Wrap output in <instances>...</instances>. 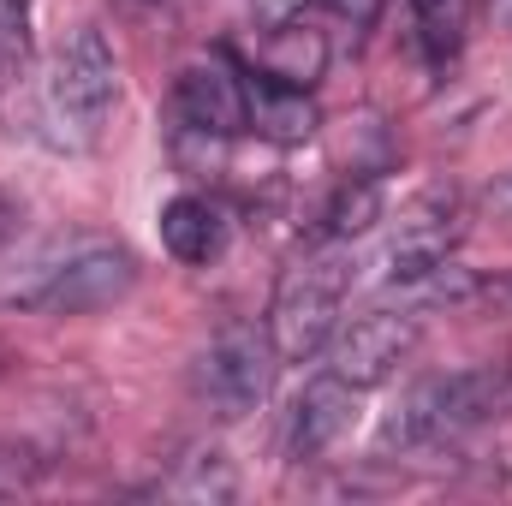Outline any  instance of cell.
Segmentation results:
<instances>
[{
  "label": "cell",
  "mask_w": 512,
  "mask_h": 506,
  "mask_svg": "<svg viewBox=\"0 0 512 506\" xmlns=\"http://www.w3.org/2000/svg\"><path fill=\"white\" fill-rule=\"evenodd\" d=\"M328 18H340V24H352V30H370L376 18H382L387 0H316Z\"/></svg>",
  "instance_id": "17"
},
{
  "label": "cell",
  "mask_w": 512,
  "mask_h": 506,
  "mask_svg": "<svg viewBox=\"0 0 512 506\" xmlns=\"http://www.w3.org/2000/svg\"><path fill=\"white\" fill-rule=\"evenodd\" d=\"M274 364H280V358H274L268 334H256V328H227V334H215L209 352L191 364V393H197V405H203L209 417L239 423V417L262 411V399H268V387H274Z\"/></svg>",
  "instance_id": "4"
},
{
  "label": "cell",
  "mask_w": 512,
  "mask_h": 506,
  "mask_svg": "<svg viewBox=\"0 0 512 506\" xmlns=\"http://www.w3.org/2000/svg\"><path fill=\"white\" fill-rule=\"evenodd\" d=\"M417 340H423V322L411 310H370V316L334 328L322 352H328V370L334 376L352 381L358 393H370V387H382V381L399 376V364L417 352Z\"/></svg>",
  "instance_id": "6"
},
{
  "label": "cell",
  "mask_w": 512,
  "mask_h": 506,
  "mask_svg": "<svg viewBox=\"0 0 512 506\" xmlns=\"http://www.w3.org/2000/svg\"><path fill=\"white\" fill-rule=\"evenodd\" d=\"M42 471H48V459H42L36 447L0 441V501H6V495H30V489L42 483Z\"/></svg>",
  "instance_id": "16"
},
{
  "label": "cell",
  "mask_w": 512,
  "mask_h": 506,
  "mask_svg": "<svg viewBox=\"0 0 512 506\" xmlns=\"http://www.w3.org/2000/svg\"><path fill=\"white\" fill-rule=\"evenodd\" d=\"M489 292H495V298H512V280H501V286H489Z\"/></svg>",
  "instance_id": "22"
},
{
  "label": "cell",
  "mask_w": 512,
  "mask_h": 506,
  "mask_svg": "<svg viewBox=\"0 0 512 506\" xmlns=\"http://www.w3.org/2000/svg\"><path fill=\"white\" fill-rule=\"evenodd\" d=\"M382 221V185L376 179H358V185H340V197L328 203L322 215V239H364L370 227Z\"/></svg>",
  "instance_id": "14"
},
{
  "label": "cell",
  "mask_w": 512,
  "mask_h": 506,
  "mask_svg": "<svg viewBox=\"0 0 512 506\" xmlns=\"http://www.w3.org/2000/svg\"><path fill=\"white\" fill-rule=\"evenodd\" d=\"M131 286H137V256L120 239H72L36 256L0 298L42 310V316H90V310L120 304Z\"/></svg>",
  "instance_id": "3"
},
{
  "label": "cell",
  "mask_w": 512,
  "mask_h": 506,
  "mask_svg": "<svg viewBox=\"0 0 512 506\" xmlns=\"http://www.w3.org/2000/svg\"><path fill=\"white\" fill-rule=\"evenodd\" d=\"M352 245L346 239H322L316 251L286 262V274L274 280L268 298V346L280 364H304L328 346V334L340 328L346 292H352Z\"/></svg>",
  "instance_id": "2"
},
{
  "label": "cell",
  "mask_w": 512,
  "mask_h": 506,
  "mask_svg": "<svg viewBox=\"0 0 512 506\" xmlns=\"http://www.w3.org/2000/svg\"><path fill=\"white\" fill-rule=\"evenodd\" d=\"M161 245H167V256H179V262H191V268L215 262V256L227 251V215H221V203H209V197H197V191L173 197V203L161 209Z\"/></svg>",
  "instance_id": "12"
},
{
  "label": "cell",
  "mask_w": 512,
  "mask_h": 506,
  "mask_svg": "<svg viewBox=\"0 0 512 506\" xmlns=\"http://www.w3.org/2000/svg\"><path fill=\"white\" fill-rule=\"evenodd\" d=\"M18 233H24V203L0 191V251H6V245H12Z\"/></svg>",
  "instance_id": "18"
},
{
  "label": "cell",
  "mask_w": 512,
  "mask_h": 506,
  "mask_svg": "<svg viewBox=\"0 0 512 506\" xmlns=\"http://www.w3.org/2000/svg\"><path fill=\"white\" fill-rule=\"evenodd\" d=\"M483 203H489V209H495L501 221H512V173H501V179H495V185L483 191Z\"/></svg>",
  "instance_id": "19"
},
{
  "label": "cell",
  "mask_w": 512,
  "mask_h": 506,
  "mask_svg": "<svg viewBox=\"0 0 512 506\" xmlns=\"http://www.w3.org/2000/svg\"><path fill=\"white\" fill-rule=\"evenodd\" d=\"M411 12H417V36H423L429 60L447 66L465 42V0H411Z\"/></svg>",
  "instance_id": "15"
},
{
  "label": "cell",
  "mask_w": 512,
  "mask_h": 506,
  "mask_svg": "<svg viewBox=\"0 0 512 506\" xmlns=\"http://www.w3.org/2000/svg\"><path fill=\"white\" fill-rule=\"evenodd\" d=\"M358 387L352 381H340L334 370H322L316 381H304V393L292 399V411H286V429H280V447H286V459H298V465H310V459H322L346 429H352V417H358Z\"/></svg>",
  "instance_id": "9"
},
{
  "label": "cell",
  "mask_w": 512,
  "mask_h": 506,
  "mask_svg": "<svg viewBox=\"0 0 512 506\" xmlns=\"http://www.w3.org/2000/svg\"><path fill=\"white\" fill-rule=\"evenodd\" d=\"M114 102H120V60H114L108 36L96 24H84V30H72V42L54 60L48 108L78 131V137H96V131L108 126Z\"/></svg>",
  "instance_id": "5"
},
{
  "label": "cell",
  "mask_w": 512,
  "mask_h": 506,
  "mask_svg": "<svg viewBox=\"0 0 512 506\" xmlns=\"http://www.w3.org/2000/svg\"><path fill=\"white\" fill-rule=\"evenodd\" d=\"M322 114L310 102V90L298 84H274V78H245V131L268 143H304L316 137Z\"/></svg>",
  "instance_id": "11"
},
{
  "label": "cell",
  "mask_w": 512,
  "mask_h": 506,
  "mask_svg": "<svg viewBox=\"0 0 512 506\" xmlns=\"http://www.w3.org/2000/svg\"><path fill=\"white\" fill-rule=\"evenodd\" d=\"M465 233H471V215H465L459 191H423V197L399 215V227H393L387 274H393L399 286L429 280L435 268H447V262H453V251L465 245Z\"/></svg>",
  "instance_id": "7"
},
{
  "label": "cell",
  "mask_w": 512,
  "mask_h": 506,
  "mask_svg": "<svg viewBox=\"0 0 512 506\" xmlns=\"http://www.w3.org/2000/svg\"><path fill=\"white\" fill-rule=\"evenodd\" d=\"M328 54H334V48H328V30H316L304 12L268 24V36H262V48H256L262 78H274V84H298V90H310V84L328 72Z\"/></svg>",
  "instance_id": "10"
},
{
  "label": "cell",
  "mask_w": 512,
  "mask_h": 506,
  "mask_svg": "<svg viewBox=\"0 0 512 506\" xmlns=\"http://www.w3.org/2000/svg\"><path fill=\"white\" fill-rule=\"evenodd\" d=\"M512 411V370L507 364H477V370H447V376H423L399 393V405L387 411L376 447L382 453H423V447H447L483 423H495Z\"/></svg>",
  "instance_id": "1"
},
{
  "label": "cell",
  "mask_w": 512,
  "mask_h": 506,
  "mask_svg": "<svg viewBox=\"0 0 512 506\" xmlns=\"http://www.w3.org/2000/svg\"><path fill=\"white\" fill-rule=\"evenodd\" d=\"M161 495H167V501H233V495H239V477H233L227 453L197 447L191 459H179V471L161 483Z\"/></svg>",
  "instance_id": "13"
},
{
  "label": "cell",
  "mask_w": 512,
  "mask_h": 506,
  "mask_svg": "<svg viewBox=\"0 0 512 506\" xmlns=\"http://www.w3.org/2000/svg\"><path fill=\"white\" fill-rule=\"evenodd\" d=\"M483 12H489L495 30H512V0H483Z\"/></svg>",
  "instance_id": "21"
},
{
  "label": "cell",
  "mask_w": 512,
  "mask_h": 506,
  "mask_svg": "<svg viewBox=\"0 0 512 506\" xmlns=\"http://www.w3.org/2000/svg\"><path fill=\"white\" fill-rule=\"evenodd\" d=\"M173 120L185 137H209L227 143L245 131V78L227 60H197L179 72L173 84Z\"/></svg>",
  "instance_id": "8"
},
{
  "label": "cell",
  "mask_w": 512,
  "mask_h": 506,
  "mask_svg": "<svg viewBox=\"0 0 512 506\" xmlns=\"http://www.w3.org/2000/svg\"><path fill=\"white\" fill-rule=\"evenodd\" d=\"M292 12H304V0H256V18H262V24H280V18H292Z\"/></svg>",
  "instance_id": "20"
}]
</instances>
